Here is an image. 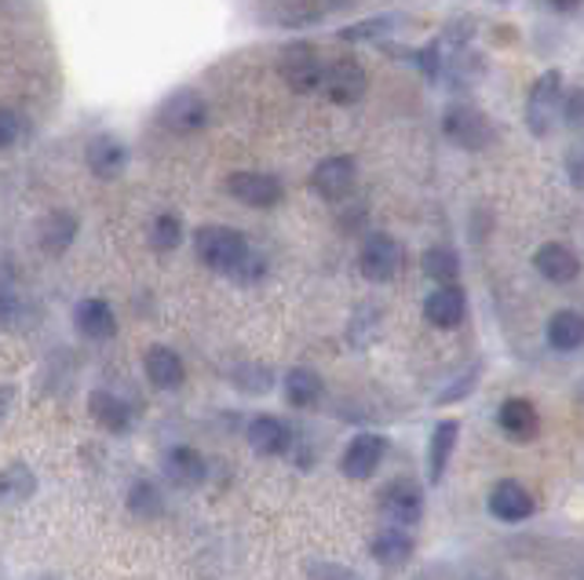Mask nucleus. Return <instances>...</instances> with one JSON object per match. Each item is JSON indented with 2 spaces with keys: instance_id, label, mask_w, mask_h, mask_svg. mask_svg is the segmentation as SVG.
I'll return each mask as SVG.
<instances>
[{
  "instance_id": "1",
  "label": "nucleus",
  "mask_w": 584,
  "mask_h": 580,
  "mask_svg": "<svg viewBox=\"0 0 584 580\" xmlns=\"http://www.w3.org/2000/svg\"><path fill=\"white\" fill-rule=\"evenodd\" d=\"M157 125L168 136H198L208 125V99L198 88H176V92L161 99Z\"/></svg>"
},
{
  "instance_id": "2",
  "label": "nucleus",
  "mask_w": 584,
  "mask_h": 580,
  "mask_svg": "<svg viewBox=\"0 0 584 580\" xmlns=\"http://www.w3.org/2000/svg\"><path fill=\"white\" fill-rule=\"evenodd\" d=\"M562 95H567V81H562L559 69H545V74L533 81L526 95V128L537 139H548L551 128L559 125Z\"/></svg>"
},
{
  "instance_id": "3",
  "label": "nucleus",
  "mask_w": 584,
  "mask_h": 580,
  "mask_svg": "<svg viewBox=\"0 0 584 580\" xmlns=\"http://www.w3.org/2000/svg\"><path fill=\"white\" fill-rule=\"evenodd\" d=\"M318 92L337 106H355L369 92V69L355 55H337L332 63L321 66Z\"/></svg>"
},
{
  "instance_id": "4",
  "label": "nucleus",
  "mask_w": 584,
  "mask_h": 580,
  "mask_svg": "<svg viewBox=\"0 0 584 580\" xmlns=\"http://www.w3.org/2000/svg\"><path fill=\"white\" fill-rule=\"evenodd\" d=\"M245 248H249V237L241 234V230L216 227V223L194 230V253H198V259L208 270H219V274H227V270L234 267L241 256H245Z\"/></svg>"
},
{
  "instance_id": "5",
  "label": "nucleus",
  "mask_w": 584,
  "mask_h": 580,
  "mask_svg": "<svg viewBox=\"0 0 584 580\" xmlns=\"http://www.w3.org/2000/svg\"><path fill=\"white\" fill-rule=\"evenodd\" d=\"M321 55L315 44L307 41H292L278 52V77L285 81L289 92L296 95H310L318 92V81H321Z\"/></svg>"
},
{
  "instance_id": "6",
  "label": "nucleus",
  "mask_w": 584,
  "mask_h": 580,
  "mask_svg": "<svg viewBox=\"0 0 584 580\" xmlns=\"http://www.w3.org/2000/svg\"><path fill=\"white\" fill-rule=\"evenodd\" d=\"M355 183H358V162L351 154L321 157V162L310 168V176H307V186L329 205L347 202V197L355 194Z\"/></svg>"
},
{
  "instance_id": "7",
  "label": "nucleus",
  "mask_w": 584,
  "mask_h": 580,
  "mask_svg": "<svg viewBox=\"0 0 584 580\" xmlns=\"http://www.w3.org/2000/svg\"><path fill=\"white\" fill-rule=\"evenodd\" d=\"M442 136L460 150H486L493 143V121L475 103H453L442 114Z\"/></svg>"
},
{
  "instance_id": "8",
  "label": "nucleus",
  "mask_w": 584,
  "mask_h": 580,
  "mask_svg": "<svg viewBox=\"0 0 584 580\" xmlns=\"http://www.w3.org/2000/svg\"><path fill=\"white\" fill-rule=\"evenodd\" d=\"M358 270L372 285L395 282L398 270H402V245L388 234V230H372L358 248Z\"/></svg>"
},
{
  "instance_id": "9",
  "label": "nucleus",
  "mask_w": 584,
  "mask_h": 580,
  "mask_svg": "<svg viewBox=\"0 0 584 580\" xmlns=\"http://www.w3.org/2000/svg\"><path fill=\"white\" fill-rule=\"evenodd\" d=\"M380 515L388 518V526H417L424 518V486L412 478H391L380 489Z\"/></svg>"
},
{
  "instance_id": "10",
  "label": "nucleus",
  "mask_w": 584,
  "mask_h": 580,
  "mask_svg": "<svg viewBox=\"0 0 584 580\" xmlns=\"http://www.w3.org/2000/svg\"><path fill=\"white\" fill-rule=\"evenodd\" d=\"M224 186L245 208H275L285 202V183L270 172H230Z\"/></svg>"
},
{
  "instance_id": "11",
  "label": "nucleus",
  "mask_w": 584,
  "mask_h": 580,
  "mask_svg": "<svg viewBox=\"0 0 584 580\" xmlns=\"http://www.w3.org/2000/svg\"><path fill=\"white\" fill-rule=\"evenodd\" d=\"M384 453H388V438L384 435H372V431H361L347 442L344 456H340V472L355 482H366V478L377 475V467L384 464Z\"/></svg>"
},
{
  "instance_id": "12",
  "label": "nucleus",
  "mask_w": 584,
  "mask_h": 580,
  "mask_svg": "<svg viewBox=\"0 0 584 580\" xmlns=\"http://www.w3.org/2000/svg\"><path fill=\"white\" fill-rule=\"evenodd\" d=\"M161 475L176 489H201L208 478V460L194 446H173L161 456Z\"/></svg>"
},
{
  "instance_id": "13",
  "label": "nucleus",
  "mask_w": 584,
  "mask_h": 580,
  "mask_svg": "<svg viewBox=\"0 0 584 580\" xmlns=\"http://www.w3.org/2000/svg\"><path fill=\"white\" fill-rule=\"evenodd\" d=\"M533 507L537 504H533L530 489L522 482H516V478H500L486 497V512L497 518V523H508V526L526 523V518L533 515Z\"/></svg>"
},
{
  "instance_id": "14",
  "label": "nucleus",
  "mask_w": 584,
  "mask_h": 580,
  "mask_svg": "<svg viewBox=\"0 0 584 580\" xmlns=\"http://www.w3.org/2000/svg\"><path fill=\"white\" fill-rule=\"evenodd\" d=\"M85 165H88V172H92L96 179H106V183H114V179L125 176V168H128V146L120 143L117 136L99 132V136L88 139Z\"/></svg>"
},
{
  "instance_id": "15",
  "label": "nucleus",
  "mask_w": 584,
  "mask_h": 580,
  "mask_svg": "<svg viewBox=\"0 0 584 580\" xmlns=\"http://www.w3.org/2000/svg\"><path fill=\"white\" fill-rule=\"evenodd\" d=\"M497 427L505 431L508 442L526 446L541 435V413L530 398H505L497 409Z\"/></svg>"
},
{
  "instance_id": "16",
  "label": "nucleus",
  "mask_w": 584,
  "mask_h": 580,
  "mask_svg": "<svg viewBox=\"0 0 584 580\" xmlns=\"http://www.w3.org/2000/svg\"><path fill=\"white\" fill-rule=\"evenodd\" d=\"M468 318V296L457 282L435 285L424 299V322L431 328H457Z\"/></svg>"
},
{
  "instance_id": "17",
  "label": "nucleus",
  "mask_w": 584,
  "mask_h": 580,
  "mask_svg": "<svg viewBox=\"0 0 584 580\" xmlns=\"http://www.w3.org/2000/svg\"><path fill=\"white\" fill-rule=\"evenodd\" d=\"M74 328H77V336L92 339V344H106V339L117 336V314L106 299L85 296L74 307Z\"/></svg>"
},
{
  "instance_id": "18",
  "label": "nucleus",
  "mask_w": 584,
  "mask_h": 580,
  "mask_svg": "<svg viewBox=\"0 0 584 580\" xmlns=\"http://www.w3.org/2000/svg\"><path fill=\"white\" fill-rule=\"evenodd\" d=\"M143 373L150 379V387H157V391H179L187 379V365L173 347L154 344V347H147V355H143Z\"/></svg>"
},
{
  "instance_id": "19",
  "label": "nucleus",
  "mask_w": 584,
  "mask_h": 580,
  "mask_svg": "<svg viewBox=\"0 0 584 580\" xmlns=\"http://www.w3.org/2000/svg\"><path fill=\"white\" fill-rule=\"evenodd\" d=\"M533 267H537V274L545 278V282H551V285H570V282H577V274H581L577 253H573L570 245H562V242L541 245L537 256H533Z\"/></svg>"
},
{
  "instance_id": "20",
  "label": "nucleus",
  "mask_w": 584,
  "mask_h": 580,
  "mask_svg": "<svg viewBox=\"0 0 584 580\" xmlns=\"http://www.w3.org/2000/svg\"><path fill=\"white\" fill-rule=\"evenodd\" d=\"M245 438H249V446H253V453H259V456H285L296 435H292V427L281 416L264 413L245 427Z\"/></svg>"
},
{
  "instance_id": "21",
  "label": "nucleus",
  "mask_w": 584,
  "mask_h": 580,
  "mask_svg": "<svg viewBox=\"0 0 584 580\" xmlns=\"http://www.w3.org/2000/svg\"><path fill=\"white\" fill-rule=\"evenodd\" d=\"M457 438H460V424L457 420H439L431 427V438H428V482L439 486L442 475L449 472V460H453V449H457Z\"/></svg>"
},
{
  "instance_id": "22",
  "label": "nucleus",
  "mask_w": 584,
  "mask_h": 580,
  "mask_svg": "<svg viewBox=\"0 0 584 580\" xmlns=\"http://www.w3.org/2000/svg\"><path fill=\"white\" fill-rule=\"evenodd\" d=\"M88 409H92V420L103 431L110 435H128L132 431V424H136V416H132V409H128L125 398H117V395H110V391H92L88 395Z\"/></svg>"
},
{
  "instance_id": "23",
  "label": "nucleus",
  "mask_w": 584,
  "mask_h": 580,
  "mask_svg": "<svg viewBox=\"0 0 584 580\" xmlns=\"http://www.w3.org/2000/svg\"><path fill=\"white\" fill-rule=\"evenodd\" d=\"M412 533L409 529H402V526H384L377 537H372V544H369V552L372 558H377L380 566H388V569H402L412 558Z\"/></svg>"
},
{
  "instance_id": "24",
  "label": "nucleus",
  "mask_w": 584,
  "mask_h": 580,
  "mask_svg": "<svg viewBox=\"0 0 584 580\" xmlns=\"http://www.w3.org/2000/svg\"><path fill=\"white\" fill-rule=\"evenodd\" d=\"M74 237H77V216L63 212V208L48 212L37 223V242H40V248H45L48 256H63L66 248L74 245Z\"/></svg>"
},
{
  "instance_id": "25",
  "label": "nucleus",
  "mask_w": 584,
  "mask_h": 580,
  "mask_svg": "<svg viewBox=\"0 0 584 580\" xmlns=\"http://www.w3.org/2000/svg\"><path fill=\"white\" fill-rule=\"evenodd\" d=\"M281 387H285V402L292 409H315L321 402V395H326L321 376L315 373V369H307V365L289 369L285 379H281Z\"/></svg>"
},
{
  "instance_id": "26",
  "label": "nucleus",
  "mask_w": 584,
  "mask_h": 580,
  "mask_svg": "<svg viewBox=\"0 0 584 580\" xmlns=\"http://www.w3.org/2000/svg\"><path fill=\"white\" fill-rule=\"evenodd\" d=\"M584 344V318L581 311H573V307H562L548 318V347L559 355H573L581 351Z\"/></svg>"
},
{
  "instance_id": "27",
  "label": "nucleus",
  "mask_w": 584,
  "mask_h": 580,
  "mask_svg": "<svg viewBox=\"0 0 584 580\" xmlns=\"http://www.w3.org/2000/svg\"><path fill=\"white\" fill-rule=\"evenodd\" d=\"M34 493H37V475L29 472L23 460H15V464H8L4 472H0V507L26 504Z\"/></svg>"
},
{
  "instance_id": "28",
  "label": "nucleus",
  "mask_w": 584,
  "mask_h": 580,
  "mask_svg": "<svg viewBox=\"0 0 584 580\" xmlns=\"http://www.w3.org/2000/svg\"><path fill=\"white\" fill-rule=\"evenodd\" d=\"M125 504H128V512L139 518V523H154V518L165 515V497H161L157 482H150V478H139V482H132Z\"/></svg>"
},
{
  "instance_id": "29",
  "label": "nucleus",
  "mask_w": 584,
  "mask_h": 580,
  "mask_svg": "<svg viewBox=\"0 0 584 580\" xmlns=\"http://www.w3.org/2000/svg\"><path fill=\"white\" fill-rule=\"evenodd\" d=\"M420 270H424L428 282L435 285H453L460 278V256L446 245H431L424 259H420Z\"/></svg>"
},
{
  "instance_id": "30",
  "label": "nucleus",
  "mask_w": 584,
  "mask_h": 580,
  "mask_svg": "<svg viewBox=\"0 0 584 580\" xmlns=\"http://www.w3.org/2000/svg\"><path fill=\"white\" fill-rule=\"evenodd\" d=\"M398 23H402L398 15H372V18H366V23L340 26L337 37H340L344 44H372V41H384V37H388Z\"/></svg>"
},
{
  "instance_id": "31",
  "label": "nucleus",
  "mask_w": 584,
  "mask_h": 580,
  "mask_svg": "<svg viewBox=\"0 0 584 580\" xmlns=\"http://www.w3.org/2000/svg\"><path fill=\"white\" fill-rule=\"evenodd\" d=\"M183 245V219L173 216V212H161L154 223H150V248L161 256L176 253Z\"/></svg>"
},
{
  "instance_id": "32",
  "label": "nucleus",
  "mask_w": 584,
  "mask_h": 580,
  "mask_svg": "<svg viewBox=\"0 0 584 580\" xmlns=\"http://www.w3.org/2000/svg\"><path fill=\"white\" fill-rule=\"evenodd\" d=\"M227 278H230V282H238V285H259L267 278V259L259 256L253 245H249L245 256H241L238 263L227 270Z\"/></svg>"
},
{
  "instance_id": "33",
  "label": "nucleus",
  "mask_w": 584,
  "mask_h": 580,
  "mask_svg": "<svg viewBox=\"0 0 584 580\" xmlns=\"http://www.w3.org/2000/svg\"><path fill=\"white\" fill-rule=\"evenodd\" d=\"M234 387L249 395H267L275 387V373L267 365H238L234 369Z\"/></svg>"
},
{
  "instance_id": "34",
  "label": "nucleus",
  "mask_w": 584,
  "mask_h": 580,
  "mask_svg": "<svg viewBox=\"0 0 584 580\" xmlns=\"http://www.w3.org/2000/svg\"><path fill=\"white\" fill-rule=\"evenodd\" d=\"M26 318V304L12 288H0V328H18Z\"/></svg>"
},
{
  "instance_id": "35",
  "label": "nucleus",
  "mask_w": 584,
  "mask_h": 580,
  "mask_svg": "<svg viewBox=\"0 0 584 580\" xmlns=\"http://www.w3.org/2000/svg\"><path fill=\"white\" fill-rule=\"evenodd\" d=\"M23 132H26L23 117H18L12 106H0V150L15 146L18 139H23Z\"/></svg>"
},
{
  "instance_id": "36",
  "label": "nucleus",
  "mask_w": 584,
  "mask_h": 580,
  "mask_svg": "<svg viewBox=\"0 0 584 580\" xmlns=\"http://www.w3.org/2000/svg\"><path fill=\"white\" fill-rule=\"evenodd\" d=\"M307 577L310 580H361L355 569L340 566V563H310L307 566Z\"/></svg>"
},
{
  "instance_id": "37",
  "label": "nucleus",
  "mask_w": 584,
  "mask_h": 580,
  "mask_svg": "<svg viewBox=\"0 0 584 580\" xmlns=\"http://www.w3.org/2000/svg\"><path fill=\"white\" fill-rule=\"evenodd\" d=\"M567 117V121L577 128L581 125V88H573L570 95H562V109H559V121Z\"/></svg>"
},
{
  "instance_id": "38",
  "label": "nucleus",
  "mask_w": 584,
  "mask_h": 580,
  "mask_svg": "<svg viewBox=\"0 0 584 580\" xmlns=\"http://www.w3.org/2000/svg\"><path fill=\"white\" fill-rule=\"evenodd\" d=\"M15 384H0V424L8 420V413H12V405H15Z\"/></svg>"
},
{
  "instance_id": "39",
  "label": "nucleus",
  "mask_w": 584,
  "mask_h": 580,
  "mask_svg": "<svg viewBox=\"0 0 584 580\" xmlns=\"http://www.w3.org/2000/svg\"><path fill=\"white\" fill-rule=\"evenodd\" d=\"M567 172H570V183L581 190V146H570V154H567Z\"/></svg>"
},
{
  "instance_id": "40",
  "label": "nucleus",
  "mask_w": 584,
  "mask_h": 580,
  "mask_svg": "<svg viewBox=\"0 0 584 580\" xmlns=\"http://www.w3.org/2000/svg\"><path fill=\"white\" fill-rule=\"evenodd\" d=\"M551 4V12H559V15H573L581 8V0H548Z\"/></svg>"
}]
</instances>
